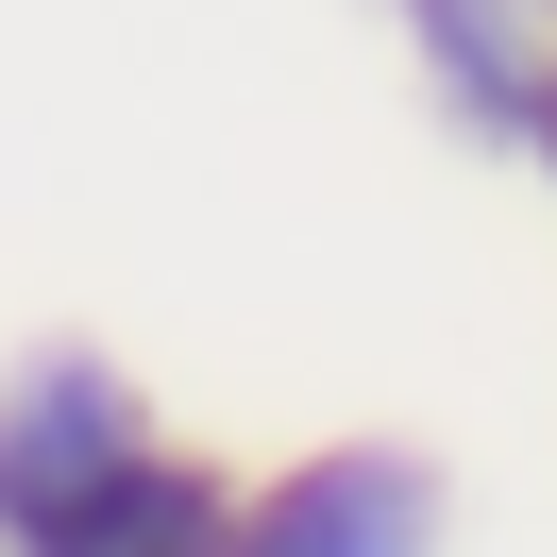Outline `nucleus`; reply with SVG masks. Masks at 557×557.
Wrapping results in <instances>:
<instances>
[{"mask_svg":"<svg viewBox=\"0 0 557 557\" xmlns=\"http://www.w3.org/2000/svg\"><path fill=\"white\" fill-rule=\"evenodd\" d=\"M152 440H170V422L136 406L119 355H85V338L17 355V372H0V541H35L51 507H85L102 473H136Z\"/></svg>","mask_w":557,"mask_h":557,"instance_id":"obj_1","label":"nucleus"},{"mask_svg":"<svg viewBox=\"0 0 557 557\" xmlns=\"http://www.w3.org/2000/svg\"><path fill=\"white\" fill-rule=\"evenodd\" d=\"M456 490L422 440H321L271 490H237V557H440Z\"/></svg>","mask_w":557,"mask_h":557,"instance_id":"obj_2","label":"nucleus"},{"mask_svg":"<svg viewBox=\"0 0 557 557\" xmlns=\"http://www.w3.org/2000/svg\"><path fill=\"white\" fill-rule=\"evenodd\" d=\"M422 51V85L456 102V136H541L557 119V0H388Z\"/></svg>","mask_w":557,"mask_h":557,"instance_id":"obj_3","label":"nucleus"},{"mask_svg":"<svg viewBox=\"0 0 557 557\" xmlns=\"http://www.w3.org/2000/svg\"><path fill=\"white\" fill-rule=\"evenodd\" d=\"M0 557H237V473L152 440L136 473H102L85 507H51L35 541H0Z\"/></svg>","mask_w":557,"mask_h":557,"instance_id":"obj_4","label":"nucleus"},{"mask_svg":"<svg viewBox=\"0 0 557 557\" xmlns=\"http://www.w3.org/2000/svg\"><path fill=\"white\" fill-rule=\"evenodd\" d=\"M523 152H541V186H557V119H541V136H523Z\"/></svg>","mask_w":557,"mask_h":557,"instance_id":"obj_5","label":"nucleus"}]
</instances>
